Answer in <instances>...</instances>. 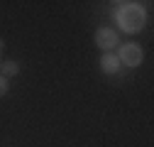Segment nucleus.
<instances>
[{
    "label": "nucleus",
    "mask_w": 154,
    "mask_h": 147,
    "mask_svg": "<svg viewBox=\"0 0 154 147\" xmlns=\"http://www.w3.org/2000/svg\"><path fill=\"white\" fill-rule=\"evenodd\" d=\"M118 22L125 32H137L144 27V10L140 5H134V3H127L120 8L118 12Z\"/></svg>",
    "instance_id": "f257e3e1"
},
{
    "label": "nucleus",
    "mask_w": 154,
    "mask_h": 147,
    "mask_svg": "<svg viewBox=\"0 0 154 147\" xmlns=\"http://www.w3.org/2000/svg\"><path fill=\"white\" fill-rule=\"evenodd\" d=\"M118 59L122 64H127V66H140L142 64V49H140V44H125L120 49V57Z\"/></svg>",
    "instance_id": "f03ea898"
},
{
    "label": "nucleus",
    "mask_w": 154,
    "mask_h": 147,
    "mask_svg": "<svg viewBox=\"0 0 154 147\" xmlns=\"http://www.w3.org/2000/svg\"><path fill=\"white\" fill-rule=\"evenodd\" d=\"M95 44H98L100 49H112L115 44H118V32L108 30V27L98 30V32H95Z\"/></svg>",
    "instance_id": "7ed1b4c3"
},
{
    "label": "nucleus",
    "mask_w": 154,
    "mask_h": 147,
    "mask_svg": "<svg viewBox=\"0 0 154 147\" xmlns=\"http://www.w3.org/2000/svg\"><path fill=\"white\" fill-rule=\"evenodd\" d=\"M100 69L105 74H115V71L120 69V59L115 57V54H105V57L100 59Z\"/></svg>",
    "instance_id": "20e7f679"
},
{
    "label": "nucleus",
    "mask_w": 154,
    "mask_h": 147,
    "mask_svg": "<svg viewBox=\"0 0 154 147\" xmlns=\"http://www.w3.org/2000/svg\"><path fill=\"white\" fill-rule=\"evenodd\" d=\"M17 71H20V66H17L15 61H8V64L3 66V74H5V76H15Z\"/></svg>",
    "instance_id": "39448f33"
},
{
    "label": "nucleus",
    "mask_w": 154,
    "mask_h": 147,
    "mask_svg": "<svg viewBox=\"0 0 154 147\" xmlns=\"http://www.w3.org/2000/svg\"><path fill=\"white\" fill-rule=\"evenodd\" d=\"M5 93H8V79L0 76V96H5Z\"/></svg>",
    "instance_id": "423d86ee"
},
{
    "label": "nucleus",
    "mask_w": 154,
    "mask_h": 147,
    "mask_svg": "<svg viewBox=\"0 0 154 147\" xmlns=\"http://www.w3.org/2000/svg\"><path fill=\"white\" fill-rule=\"evenodd\" d=\"M3 49H5V44H3V39H0V59H3Z\"/></svg>",
    "instance_id": "0eeeda50"
}]
</instances>
